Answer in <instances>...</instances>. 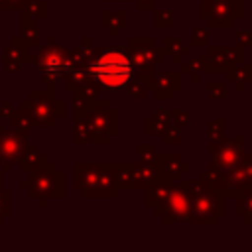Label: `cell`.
<instances>
[{"label": "cell", "mask_w": 252, "mask_h": 252, "mask_svg": "<svg viewBox=\"0 0 252 252\" xmlns=\"http://www.w3.org/2000/svg\"><path fill=\"white\" fill-rule=\"evenodd\" d=\"M146 205L156 209V215L163 219L165 224L189 220V189L187 181L173 183V179L158 177L148 185Z\"/></svg>", "instance_id": "6da1fadb"}, {"label": "cell", "mask_w": 252, "mask_h": 252, "mask_svg": "<svg viewBox=\"0 0 252 252\" xmlns=\"http://www.w3.org/2000/svg\"><path fill=\"white\" fill-rule=\"evenodd\" d=\"M189 189V220L193 224H217L224 215V199L217 185L201 175L195 181H187Z\"/></svg>", "instance_id": "7a4b0ae2"}, {"label": "cell", "mask_w": 252, "mask_h": 252, "mask_svg": "<svg viewBox=\"0 0 252 252\" xmlns=\"http://www.w3.org/2000/svg\"><path fill=\"white\" fill-rule=\"evenodd\" d=\"M91 75L96 83H100L104 89H124L132 75L134 65L130 61V55L122 47H110L100 51L89 65Z\"/></svg>", "instance_id": "3957f363"}, {"label": "cell", "mask_w": 252, "mask_h": 252, "mask_svg": "<svg viewBox=\"0 0 252 252\" xmlns=\"http://www.w3.org/2000/svg\"><path fill=\"white\" fill-rule=\"evenodd\" d=\"M242 146H244V136H238V138H230V140H215L209 144V152H211V167H209V173L213 175H220V173H226L230 171L234 165L240 163L244 152H242Z\"/></svg>", "instance_id": "277c9868"}, {"label": "cell", "mask_w": 252, "mask_h": 252, "mask_svg": "<svg viewBox=\"0 0 252 252\" xmlns=\"http://www.w3.org/2000/svg\"><path fill=\"white\" fill-rule=\"evenodd\" d=\"M128 55L134 67L144 73H152L156 63L163 61V49H159L152 37H130L128 41Z\"/></svg>", "instance_id": "5b68a950"}, {"label": "cell", "mask_w": 252, "mask_h": 252, "mask_svg": "<svg viewBox=\"0 0 252 252\" xmlns=\"http://www.w3.org/2000/svg\"><path fill=\"white\" fill-rule=\"evenodd\" d=\"M201 18L209 22L211 28H230L234 18H240L234 10L230 0H207L201 4Z\"/></svg>", "instance_id": "8992f818"}, {"label": "cell", "mask_w": 252, "mask_h": 252, "mask_svg": "<svg viewBox=\"0 0 252 252\" xmlns=\"http://www.w3.org/2000/svg\"><path fill=\"white\" fill-rule=\"evenodd\" d=\"M144 79H146L148 87L154 89L156 98H169L173 91L181 89V75L179 73H159V75L144 73Z\"/></svg>", "instance_id": "52a82bcc"}, {"label": "cell", "mask_w": 252, "mask_h": 252, "mask_svg": "<svg viewBox=\"0 0 252 252\" xmlns=\"http://www.w3.org/2000/svg\"><path fill=\"white\" fill-rule=\"evenodd\" d=\"M154 165L158 167V171L165 173V179H173V177L179 179V173L189 167V163H185L179 154H175V156H171V154L156 156V163Z\"/></svg>", "instance_id": "ba28073f"}, {"label": "cell", "mask_w": 252, "mask_h": 252, "mask_svg": "<svg viewBox=\"0 0 252 252\" xmlns=\"http://www.w3.org/2000/svg\"><path fill=\"white\" fill-rule=\"evenodd\" d=\"M132 175H134V189H146L150 183H154L159 177V171L156 165L150 163H132Z\"/></svg>", "instance_id": "9c48e42d"}, {"label": "cell", "mask_w": 252, "mask_h": 252, "mask_svg": "<svg viewBox=\"0 0 252 252\" xmlns=\"http://www.w3.org/2000/svg\"><path fill=\"white\" fill-rule=\"evenodd\" d=\"M234 211H236V215H240L244 219L246 224H252V189H248L242 195H238Z\"/></svg>", "instance_id": "30bf717a"}, {"label": "cell", "mask_w": 252, "mask_h": 252, "mask_svg": "<svg viewBox=\"0 0 252 252\" xmlns=\"http://www.w3.org/2000/svg\"><path fill=\"white\" fill-rule=\"evenodd\" d=\"M228 77H230V81L236 85V89L242 91L244 85L252 81V67H250V65H244V63H238L236 67L230 69V75H228Z\"/></svg>", "instance_id": "8fae6325"}, {"label": "cell", "mask_w": 252, "mask_h": 252, "mask_svg": "<svg viewBox=\"0 0 252 252\" xmlns=\"http://www.w3.org/2000/svg\"><path fill=\"white\" fill-rule=\"evenodd\" d=\"M163 51L169 53L173 61H181V57L189 53V47H185L181 43V37H165L163 39Z\"/></svg>", "instance_id": "7c38bea8"}, {"label": "cell", "mask_w": 252, "mask_h": 252, "mask_svg": "<svg viewBox=\"0 0 252 252\" xmlns=\"http://www.w3.org/2000/svg\"><path fill=\"white\" fill-rule=\"evenodd\" d=\"M126 91H128V94L132 96V98H144L146 96V89H148V83H146V79L144 77H140V79H130V83L124 87Z\"/></svg>", "instance_id": "4fadbf2b"}, {"label": "cell", "mask_w": 252, "mask_h": 252, "mask_svg": "<svg viewBox=\"0 0 252 252\" xmlns=\"http://www.w3.org/2000/svg\"><path fill=\"white\" fill-rule=\"evenodd\" d=\"M161 136H163V142L165 144H179V140H181V126L179 124H167L165 126V130L161 132Z\"/></svg>", "instance_id": "5bb4252c"}, {"label": "cell", "mask_w": 252, "mask_h": 252, "mask_svg": "<svg viewBox=\"0 0 252 252\" xmlns=\"http://www.w3.org/2000/svg\"><path fill=\"white\" fill-rule=\"evenodd\" d=\"M183 71L191 75V81H199V77H201V73H203V63H201V59L197 57V59L185 61V63H183Z\"/></svg>", "instance_id": "9a60e30c"}, {"label": "cell", "mask_w": 252, "mask_h": 252, "mask_svg": "<svg viewBox=\"0 0 252 252\" xmlns=\"http://www.w3.org/2000/svg\"><path fill=\"white\" fill-rule=\"evenodd\" d=\"M222 128H224V118H217L209 124V140H220L222 138Z\"/></svg>", "instance_id": "2e32d148"}, {"label": "cell", "mask_w": 252, "mask_h": 252, "mask_svg": "<svg viewBox=\"0 0 252 252\" xmlns=\"http://www.w3.org/2000/svg\"><path fill=\"white\" fill-rule=\"evenodd\" d=\"M138 154H140V159L142 163H150L154 165L156 163V148L154 146H138Z\"/></svg>", "instance_id": "e0dca14e"}, {"label": "cell", "mask_w": 252, "mask_h": 252, "mask_svg": "<svg viewBox=\"0 0 252 252\" xmlns=\"http://www.w3.org/2000/svg\"><path fill=\"white\" fill-rule=\"evenodd\" d=\"M209 94H211V98H215V100L224 98V96H226V85H224V83H211V85H209Z\"/></svg>", "instance_id": "ac0fdd59"}, {"label": "cell", "mask_w": 252, "mask_h": 252, "mask_svg": "<svg viewBox=\"0 0 252 252\" xmlns=\"http://www.w3.org/2000/svg\"><path fill=\"white\" fill-rule=\"evenodd\" d=\"M173 16L171 12H156V26L158 28H171Z\"/></svg>", "instance_id": "d6986e66"}, {"label": "cell", "mask_w": 252, "mask_h": 252, "mask_svg": "<svg viewBox=\"0 0 252 252\" xmlns=\"http://www.w3.org/2000/svg\"><path fill=\"white\" fill-rule=\"evenodd\" d=\"M169 118H173V122L179 124L181 128L189 124V112H185V110H181V112L179 110H171L169 112Z\"/></svg>", "instance_id": "ffe728a7"}, {"label": "cell", "mask_w": 252, "mask_h": 252, "mask_svg": "<svg viewBox=\"0 0 252 252\" xmlns=\"http://www.w3.org/2000/svg\"><path fill=\"white\" fill-rule=\"evenodd\" d=\"M205 45L207 43V30H201V28H197L195 32H193V37H191V45Z\"/></svg>", "instance_id": "44dd1931"}, {"label": "cell", "mask_w": 252, "mask_h": 252, "mask_svg": "<svg viewBox=\"0 0 252 252\" xmlns=\"http://www.w3.org/2000/svg\"><path fill=\"white\" fill-rule=\"evenodd\" d=\"M236 41H238L240 47L252 43V32H238V33H236Z\"/></svg>", "instance_id": "7402d4cb"}, {"label": "cell", "mask_w": 252, "mask_h": 252, "mask_svg": "<svg viewBox=\"0 0 252 252\" xmlns=\"http://www.w3.org/2000/svg\"><path fill=\"white\" fill-rule=\"evenodd\" d=\"M134 2L138 4L140 10H150V8H152L156 2H159V0H134Z\"/></svg>", "instance_id": "603a6c76"}]
</instances>
